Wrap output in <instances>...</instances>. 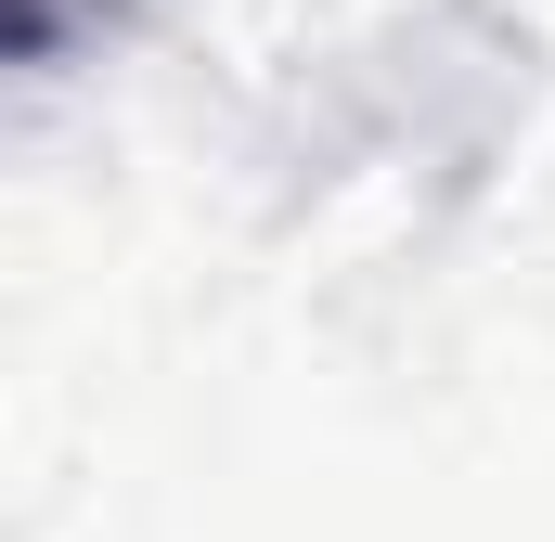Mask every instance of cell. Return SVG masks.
I'll return each instance as SVG.
<instances>
[{"label": "cell", "mask_w": 555, "mask_h": 542, "mask_svg": "<svg viewBox=\"0 0 555 542\" xmlns=\"http://www.w3.org/2000/svg\"><path fill=\"white\" fill-rule=\"evenodd\" d=\"M142 0H0V52L26 65V78H78L104 39H130Z\"/></svg>", "instance_id": "6da1fadb"}]
</instances>
